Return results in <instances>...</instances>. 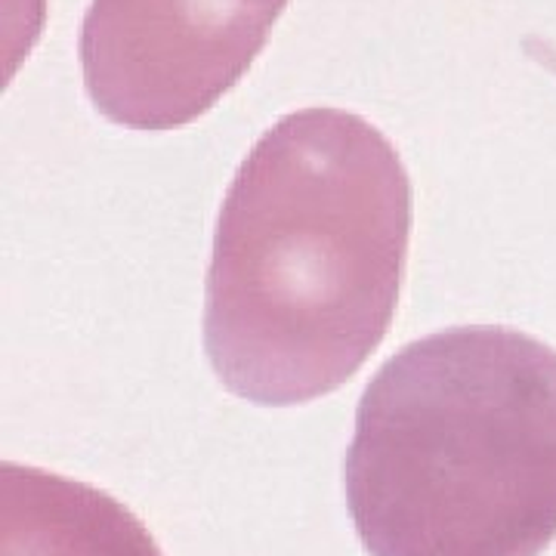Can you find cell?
I'll return each mask as SVG.
<instances>
[{
	"label": "cell",
	"instance_id": "obj_1",
	"mask_svg": "<svg viewBox=\"0 0 556 556\" xmlns=\"http://www.w3.org/2000/svg\"><path fill=\"white\" fill-rule=\"evenodd\" d=\"M412 179L393 142L343 109L273 124L219 207L204 350L219 383L266 408L334 393L396 316Z\"/></svg>",
	"mask_w": 556,
	"mask_h": 556
},
{
	"label": "cell",
	"instance_id": "obj_2",
	"mask_svg": "<svg viewBox=\"0 0 556 556\" xmlns=\"http://www.w3.org/2000/svg\"><path fill=\"white\" fill-rule=\"evenodd\" d=\"M371 556H541L556 538V350L497 325L402 346L343 460Z\"/></svg>",
	"mask_w": 556,
	"mask_h": 556
},
{
	"label": "cell",
	"instance_id": "obj_3",
	"mask_svg": "<svg viewBox=\"0 0 556 556\" xmlns=\"http://www.w3.org/2000/svg\"><path fill=\"white\" fill-rule=\"evenodd\" d=\"M288 0H93L80 72L97 112L174 130L211 112L254 65Z\"/></svg>",
	"mask_w": 556,
	"mask_h": 556
},
{
	"label": "cell",
	"instance_id": "obj_4",
	"mask_svg": "<svg viewBox=\"0 0 556 556\" xmlns=\"http://www.w3.org/2000/svg\"><path fill=\"white\" fill-rule=\"evenodd\" d=\"M0 556H164L121 501L100 489L3 460Z\"/></svg>",
	"mask_w": 556,
	"mask_h": 556
}]
</instances>
